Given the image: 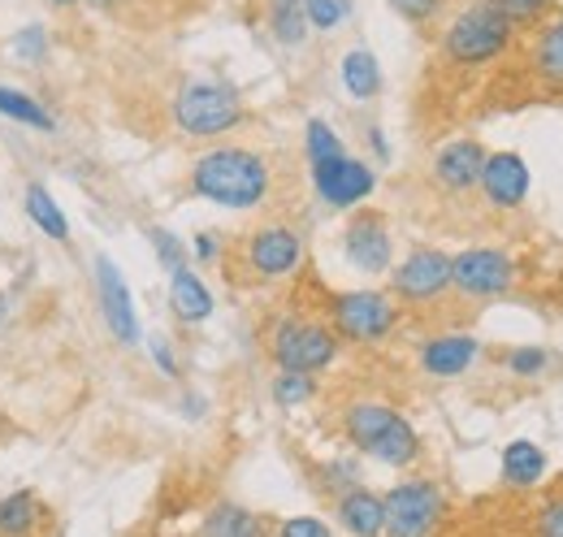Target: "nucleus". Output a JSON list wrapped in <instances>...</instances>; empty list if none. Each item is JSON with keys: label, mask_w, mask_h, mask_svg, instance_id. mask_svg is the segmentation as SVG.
Masks as SVG:
<instances>
[{"label": "nucleus", "mask_w": 563, "mask_h": 537, "mask_svg": "<svg viewBox=\"0 0 563 537\" xmlns=\"http://www.w3.org/2000/svg\"><path fill=\"white\" fill-rule=\"evenodd\" d=\"M274 187H278V169L256 147H234V143L209 147L191 165V191L217 208H239V212L261 208L274 200Z\"/></svg>", "instance_id": "f257e3e1"}, {"label": "nucleus", "mask_w": 563, "mask_h": 537, "mask_svg": "<svg viewBox=\"0 0 563 537\" xmlns=\"http://www.w3.org/2000/svg\"><path fill=\"white\" fill-rule=\"evenodd\" d=\"M343 434H347V442H352L355 451L373 456L377 464L408 469V464L421 460V434L390 403H352L343 412Z\"/></svg>", "instance_id": "f03ea898"}, {"label": "nucleus", "mask_w": 563, "mask_h": 537, "mask_svg": "<svg viewBox=\"0 0 563 537\" xmlns=\"http://www.w3.org/2000/svg\"><path fill=\"white\" fill-rule=\"evenodd\" d=\"M511 44H516L511 18L494 0H473L442 31V62L455 69H482L498 62Z\"/></svg>", "instance_id": "7ed1b4c3"}, {"label": "nucleus", "mask_w": 563, "mask_h": 537, "mask_svg": "<svg viewBox=\"0 0 563 537\" xmlns=\"http://www.w3.org/2000/svg\"><path fill=\"white\" fill-rule=\"evenodd\" d=\"M174 122L191 139H217V134H234L247 122V105L230 83L187 78L174 96Z\"/></svg>", "instance_id": "20e7f679"}, {"label": "nucleus", "mask_w": 563, "mask_h": 537, "mask_svg": "<svg viewBox=\"0 0 563 537\" xmlns=\"http://www.w3.org/2000/svg\"><path fill=\"white\" fill-rule=\"evenodd\" d=\"M343 338L334 335V326L312 321V317H282L278 330L269 335V355L278 369H295V373H321L339 360Z\"/></svg>", "instance_id": "39448f33"}, {"label": "nucleus", "mask_w": 563, "mask_h": 537, "mask_svg": "<svg viewBox=\"0 0 563 537\" xmlns=\"http://www.w3.org/2000/svg\"><path fill=\"white\" fill-rule=\"evenodd\" d=\"M303 265V234L286 221H265L239 239V268L243 282H282Z\"/></svg>", "instance_id": "423d86ee"}, {"label": "nucleus", "mask_w": 563, "mask_h": 537, "mask_svg": "<svg viewBox=\"0 0 563 537\" xmlns=\"http://www.w3.org/2000/svg\"><path fill=\"white\" fill-rule=\"evenodd\" d=\"M382 507H386V537H429L446 516V498L429 476H408L390 485V494H382Z\"/></svg>", "instance_id": "0eeeda50"}, {"label": "nucleus", "mask_w": 563, "mask_h": 537, "mask_svg": "<svg viewBox=\"0 0 563 537\" xmlns=\"http://www.w3.org/2000/svg\"><path fill=\"white\" fill-rule=\"evenodd\" d=\"M330 326L347 342H382L399 326V304L382 291H347L330 299Z\"/></svg>", "instance_id": "6e6552de"}, {"label": "nucleus", "mask_w": 563, "mask_h": 537, "mask_svg": "<svg viewBox=\"0 0 563 537\" xmlns=\"http://www.w3.org/2000/svg\"><path fill=\"white\" fill-rule=\"evenodd\" d=\"M516 286V261L498 248H468L451 256V291L464 299H498Z\"/></svg>", "instance_id": "1a4fd4ad"}, {"label": "nucleus", "mask_w": 563, "mask_h": 537, "mask_svg": "<svg viewBox=\"0 0 563 537\" xmlns=\"http://www.w3.org/2000/svg\"><path fill=\"white\" fill-rule=\"evenodd\" d=\"M390 291L404 304H433L451 291V256L438 248H412L390 273Z\"/></svg>", "instance_id": "9d476101"}, {"label": "nucleus", "mask_w": 563, "mask_h": 537, "mask_svg": "<svg viewBox=\"0 0 563 537\" xmlns=\"http://www.w3.org/2000/svg\"><path fill=\"white\" fill-rule=\"evenodd\" d=\"M312 187H317V196L330 208H355V204H364L373 196L377 174L364 161H355V156L343 152V156H330V161L312 165Z\"/></svg>", "instance_id": "9b49d317"}, {"label": "nucleus", "mask_w": 563, "mask_h": 537, "mask_svg": "<svg viewBox=\"0 0 563 537\" xmlns=\"http://www.w3.org/2000/svg\"><path fill=\"white\" fill-rule=\"evenodd\" d=\"M343 252L360 273H386L390 256H395V243H390V230H386V217L364 208L355 212L343 230Z\"/></svg>", "instance_id": "f8f14e48"}, {"label": "nucleus", "mask_w": 563, "mask_h": 537, "mask_svg": "<svg viewBox=\"0 0 563 537\" xmlns=\"http://www.w3.org/2000/svg\"><path fill=\"white\" fill-rule=\"evenodd\" d=\"M482 165H486L482 139H451V143L438 147L429 174H433V183H438L442 191L464 196V191H473V187L482 183Z\"/></svg>", "instance_id": "ddd939ff"}, {"label": "nucleus", "mask_w": 563, "mask_h": 537, "mask_svg": "<svg viewBox=\"0 0 563 537\" xmlns=\"http://www.w3.org/2000/svg\"><path fill=\"white\" fill-rule=\"evenodd\" d=\"M96 291H100V308H104V321H109L113 338H118L122 347H135V342H140L135 304H131V291H126L122 273H118V265H113L109 256L96 261Z\"/></svg>", "instance_id": "4468645a"}, {"label": "nucleus", "mask_w": 563, "mask_h": 537, "mask_svg": "<svg viewBox=\"0 0 563 537\" xmlns=\"http://www.w3.org/2000/svg\"><path fill=\"white\" fill-rule=\"evenodd\" d=\"M477 187L486 191V200L494 208H520L525 196H529V165H525V156H516V152H486Z\"/></svg>", "instance_id": "2eb2a0df"}, {"label": "nucleus", "mask_w": 563, "mask_h": 537, "mask_svg": "<svg viewBox=\"0 0 563 537\" xmlns=\"http://www.w3.org/2000/svg\"><path fill=\"white\" fill-rule=\"evenodd\" d=\"M82 4H91L96 13L126 22V26H165V22L196 13L205 0H82Z\"/></svg>", "instance_id": "dca6fc26"}, {"label": "nucleus", "mask_w": 563, "mask_h": 537, "mask_svg": "<svg viewBox=\"0 0 563 537\" xmlns=\"http://www.w3.org/2000/svg\"><path fill=\"white\" fill-rule=\"evenodd\" d=\"M482 342L473 335H433L421 342V369L429 377H460L477 364Z\"/></svg>", "instance_id": "f3484780"}, {"label": "nucleus", "mask_w": 563, "mask_h": 537, "mask_svg": "<svg viewBox=\"0 0 563 537\" xmlns=\"http://www.w3.org/2000/svg\"><path fill=\"white\" fill-rule=\"evenodd\" d=\"M525 74L551 91H563V18H547L533 40H529V57H525Z\"/></svg>", "instance_id": "a211bd4d"}, {"label": "nucleus", "mask_w": 563, "mask_h": 537, "mask_svg": "<svg viewBox=\"0 0 563 537\" xmlns=\"http://www.w3.org/2000/svg\"><path fill=\"white\" fill-rule=\"evenodd\" d=\"M339 525L352 537H382L386 534V507H382V494L352 485L339 494Z\"/></svg>", "instance_id": "6ab92c4d"}, {"label": "nucleus", "mask_w": 563, "mask_h": 537, "mask_svg": "<svg viewBox=\"0 0 563 537\" xmlns=\"http://www.w3.org/2000/svg\"><path fill=\"white\" fill-rule=\"evenodd\" d=\"M48 507L35 490H13L0 498V537H44Z\"/></svg>", "instance_id": "aec40b11"}, {"label": "nucleus", "mask_w": 563, "mask_h": 537, "mask_svg": "<svg viewBox=\"0 0 563 537\" xmlns=\"http://www.w3.org/2000/svg\"><path fill=\"white\" fill-rule=\"evenodd\" d=\"M169 304H174L178 321H187V326H200V321H209L212 317L209 286H205V277H200V273H191L187 265L169 273Z\"/></svg>", "instance_id": "412c9836"}, {"label": "nucleus", "mask_w": 563, "mask_h": 537, "mask_svg": "<svg viewBox=\"0 0 563 537\" xmlns=\"http://www.w3.org/2000/svg\"><path fill=\"white\" fill-rule=\"evenodd\" d=\"M200 537H269V525L239 503H217L200 525Z\"/></svg>", "instance_id": "4be33fe9"}, {"label": "nucleus", "mask_w": 563, "mask_h": 537, "mask_svg": "<svg viewBox=\"0 0 563 537\" xmlns=\"http://www.w3.org/2000/svg\"><path fill=\"white\" fill-rule=\"evenodd\" d=\"M503 476H507V485H520V490L538 485L547 476V451L538 442H529V438L507 442V451H503Z\"/></svg>", "instance_id": "5701e85b"}, {"label": "nucleus", "mask_w": 563, "mask_h": 537, "mask_svg": "<svg viewBox=\"0 0 563 537\" xmlns=\"http://www.w3.org/2000/svg\"><path fill=\"white\" fill-rule=\"evenodd\" d=\"M26 217L53 239V243H70V226H66V212L57 208V200L48 196V187H40V183H31L26 187Z\"/></svg>", "instance_id": "b1692460"}, {"label": "nucleus", "mask_w": 563, "mask_h": 537, "mask_svg": "<svg viewBox=\"0 0 563 537\" xmlns=\"http://www.w3.org/2000/svg\"><path fill=\"white\" fill-rule=\"evenodd\" d=\"M343 87L352 91L355 100H373L382 91V66L368 48H352L343 57Z\"/></svg>", "instance_id": "393cba45"}, {"label": "nucleus", "mask_w": 563, "mask_h": 537, "mask_svg": "<svg viewBox=\"0 0 563 537\" xmlns=\"http://www.w3.org/2000/svg\"><path fill=\"white\" fill-rule=\"evenodd\" d=\"M0 113L13 118V122H22V127H35V131H53V127H57L53 113H48L35 96H26V91H18V87H0Z\"/></svg>", "instance_id": "a878e982"}, {"label": "nucleus", "mask_w": 563, "mask_h": 537, "mask_svg": "<svg viewBox=\"0 0 563 537\" xmlns=\"http://www.w3.org/2000/svg\"><path fill=\"white\" fill-rule=\"evenodd\" d=\"M269 31L274 40L295 48L308 40V18H303V4L299 0H269Z\"/></svg>", "instance_id": "bb28decb"}, {"label": "nucleus", "mask_w": 563, "mask_h": 537, "mask_svg": "<svg viewBox=\"0 0 563 537\" xmlns=\"http://www.w3.org/2000/svg\"><path fill=\"white\" fill-rule=\"evenodd\" d=\"M303 147H308V165H321V161H330V156H343V139L334 134L330 122H321V118H312V122H308V131H303Z\"/></svg>", "instance_id": "cd10ccee"}, {"label": "nucleus", "mask_w": 563, "mask_h": 537, "mask_svg": "<svg viewBox=\"0 0 563 537\" xmlns=\"http://www.w3.org/2000/svg\"><path fill=\"white\" fill-rule=\"evenodd\" d=\"M317 395V382H312V373H295V369H278V377H274V399L282 407H299V403H308Z\"/></svg>", "instance_id": "c85d7f7f"}, {"label": "nucleus", "mask_w": 563, "mask_h": 537, "mask_svg": "<svg viewBox=\"0 0 563 537\" xmlns=\"http://www.w3.org/2000/svg\"><path fill=\"white\" fill-rule=\"evenodd\" d=\"M507 18H511V26L520 31V26H542L551 13H555V4L560 0H494Z\"/></svg>", "instance_id": "c756f323"}, {"label": "nucleus", "mask_w": 563, "mask_h": 537, "mask_svg": "<svg viewBox=\"0 0 563 537\" xmlns=\"http://www.w3.org/2000/svg\"><path fill=\"white\" fill-rule=\"evenodd\" d=\"M299 4H303L308 26H317V31H334L352 13V0H299Z\"/></svg>", "instance_id": "7c9ffc66"}, {"label": "nucleus", "mask_w": 563, "mask_h": 537, "mask_svg": "<svg viewBox=\"0 0 563 537\" xmlns=\"http://www.w3.org/2000/svg\"><path fill=\"white\" fill-rule=\"evenodd\" d=\"M507 369L516 377H538V373L551 369V355L542 347H516V351H507Z\"/></svg>", "instance_id": "2f4dec72"}, {"label": "nucleus", "mask_w": 563, "mask_h": 537, "mask_svg": "<svg viewBox=\"0 0 563 537\" xmlns=\"http://www.w3.org/2000/svg\"><path fill=\"white\" fill-rule=\"evenodd\" d=\"M404 22H412V26H429L433 18H442V9H446V0H386Z\"/></svg>", "instance_id": "473e14b6"}, {"label": "nucleus", "mask_w": 563, "mask_h": 537, "mask_svg": "<svg viewBox=\"0 0 563 537\" xmlns=\"http://www.w3.org/2000/svg\"><path fill=\"white\" fill-rule=\"evenodd\" d=\"M147 239H152V248H156V256H161V265L169 268H183L187 265V252H183V243L169 234V230H147Z\"/></svg>", "instance_id": "72a5a7b5"}, {"label": "nucleus", "mask_w": 563, "mask_h": 537, "mask_svg": "<svg viewBox=\"0 0 563 537\" xmlns=\"http://www.w3.org/2000/svg\"><path fill=\"white\" fill-rule=\"evenodd\" d=\"M278 537H334V534H330V525L317 520V516H290V520H282Z\"/></svg>", "instance_id": "f704fd0d"}, {"label": "nucleus", "mask_w": 563, "mask_h": 537, "mask_svg": "<svg viewBox=\"0 0 563 537\" xmlns=\"http://www.w3.org/2000/svg\"><path fill=\"white\" fill-rule=\"evenodd\" d=\"M538 537H563V498L542 507V516H538Z\"/></svg>", "instance_id": "c9c22d12"}, {"label": "nucleus", "mask_w": 563, "mask_h": 537, "mask_svg": "<svg viewBox=\"0 0 563 537\" xmlns=\"http://www.w3.org/2000/svg\"><path fill=\"white\" fill-rule=\"evenodd\" d=\"M18 53H22V57H40V53H44V31H40V26H26V31L18 35Z\"/></svg>", "instance_id": "e433bc0d"}, {"label": "nucleus", "mask_w": 563, "mask_h": 537, "mask_svg": "<svg viewBox=\"0 0 563 537\" xmlns=\"http://www.w3.org/2000/svg\"><path fill=\"white\" fill-rule=\"evenodd\" d=\"M152 360H156L169 377H178V364H174V351H169V342H165V338H152Z\"/></svg>", "instance_id": "4c0bfd02"}, {"label": "nucleus", "mask_w": 563, "mask_h": 537, "mask_svg": "<svg viewBox=\"0 0 563 537\" xmlns=\"http://www.w3.org/2000/svg\"><path fill=\"white\" fill-rule=\"evenodd\" d=\"M217 256H221V243H217V234H196V261L212 265Z\"/></svg>", "instance_id": "58836bf2"}, {"label": "nucleus", "mask_w": 563, "mask_h": 537, "mask_svg": "<svg viewBox=\"0 0 563 537\" xmlns=\"http://www.w3.org/2000/svg\"><path fill=\"white\" fill-rule=\"evenodd\" d=\"M48 9H57V13H66V9H74V4H82V0H44Z\"/></svg>", "instance_id": "ea45409f"}, {"label": "nucleus", "mask_w": 563, "mask_h": 537, "mask_svg": "<svg viewBox=\"0 0 563 537\" xmlns=\"http://www.w3.org/2000/svg\"><path fill=\"white\" fill-rule=\"evenodd\" d=\"M4 317H9V299L0 295V321H4Z\"/></svg>", "instance_id": "a19ab883"}]
</instances>
